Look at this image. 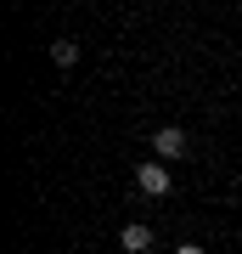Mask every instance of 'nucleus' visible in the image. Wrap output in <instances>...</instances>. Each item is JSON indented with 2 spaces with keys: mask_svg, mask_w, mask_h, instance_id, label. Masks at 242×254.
<instances>
[{
  "mask_svg": "<svg viewBox=\"0 0 242 254\" xmlns=\"http://www.w3.org/2000/svg\"><path fill=\"white\" fill-rule=\"evenodd\" d=\"M135 187H141L146 198H169V187H175V181H169V164H158V158L141 164V170H135Z\"/></svg>",
  "mask_w": 242,
  "mask_h": 254,
  "instance_id": "f257e3e1",
  "label": "nucleus"
},
{
  "mask_svg": "<svg viewBox=\"0 0 242 254\" xmlns=\"http://www.w3.org/2000/svg\"><path fill=\"white\" fill-rule=\"evenodd\" d=\"M152 153H158V164H169V158H180V153H186V130L163 125L158 136H152Z\"/></svg>",
  "mask_w": 242,
  "mask_h": 254,
  "instance_id": "f03ea898",
  "label": "nucleus"
},
{
  "mask_svg": "<svg viewBox=\"0 0 242 254\" xmlns=\"http://www.w3.org/2000/svg\"><path fill=\"white\" fill-rule=\"evenodd\" d=\"M152 249V226H124V254H146Z\"/></svg>",
  "mask_w": 242,
  "mask_h": 254,
  "instance_id": "7ed1b4c3",
  "label": "nucleus"
},
{
  "mask_svg": "<svg viewBox=\"0 0 242 254\" xmlns=\"http://www.w3.org/2000/svg\"><path fill=\"white\" fill-rule=\"evenodd\" d=\"M51 57H56L62 68H73V63H79V46H73V40H56V46H51Z\"/></svg>",
  "mask_w": 242,
  "mask_h": 254,
  "instance_id": "20e7f679",
  "label": "nucleus"
},
{
  "mask_svg": "<svg viewBox=\"0 0 242 254\" xmlns=\"http://www.w3.org/2000/svg\"><path fill=\"white\" fill-rule=\"evenodd\" d=\"M175 254H203V249H197V243H180V249H175Z\"/></svg>",
  "mask_w": 242,
  "mask_h": 254,
  "instance_id": "39448f33",
  "label": "nucleus"
}]
</instances>
